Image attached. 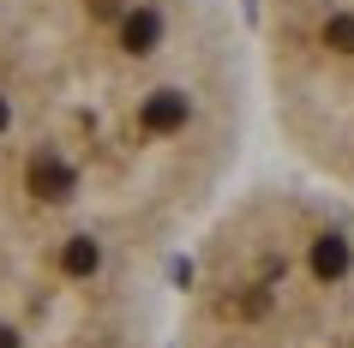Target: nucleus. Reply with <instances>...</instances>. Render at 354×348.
I'll return each mask as SVG.
<instances>
[{
	"label": "nucleus",
	"mask_w": 354,
	"mask_h": 348,
	"mask_svg": "<svg viewBox=\"0 0 354 348\" xmlns=\"http://www.w3.org/2000/svg\"><path fill=\"white\" fill-rule=\"evenodd\" d=\"M252 132L234 0H0V348H168Z\"/></svg>",
	"instance_id": "f257e3e1"
},
{
	"label": "nucleus",
	"mask_w": 354,
	"mask_h": 348,
	"mask_svg": "<svg viewBox=\"0 0 354 348\" xmlns=\"http://www.w3.org/2000/svg\"><path fill=\"white\" fill-rule=\"evenodd\" d=\"M168 348H354V199L252 174L192 246Z\"/></svg>",
	"instance_id": "f03ea898"
},
{
	"label": "nucleus",
	"mask_w": 354,
	"mask_h": 348,
	"mask_svg": "<svg viewBox=\"0 0 354 348\" xmlns=\"http://www.w3.org/2000/svg\"><path fill=\"white\" fill-rule=\"evenodd\" d=\"M246 30L282 163L354 199V0H252Z\"/></svg>",
	"instance_id": "7ed1b4c3"
}]
</instances>
